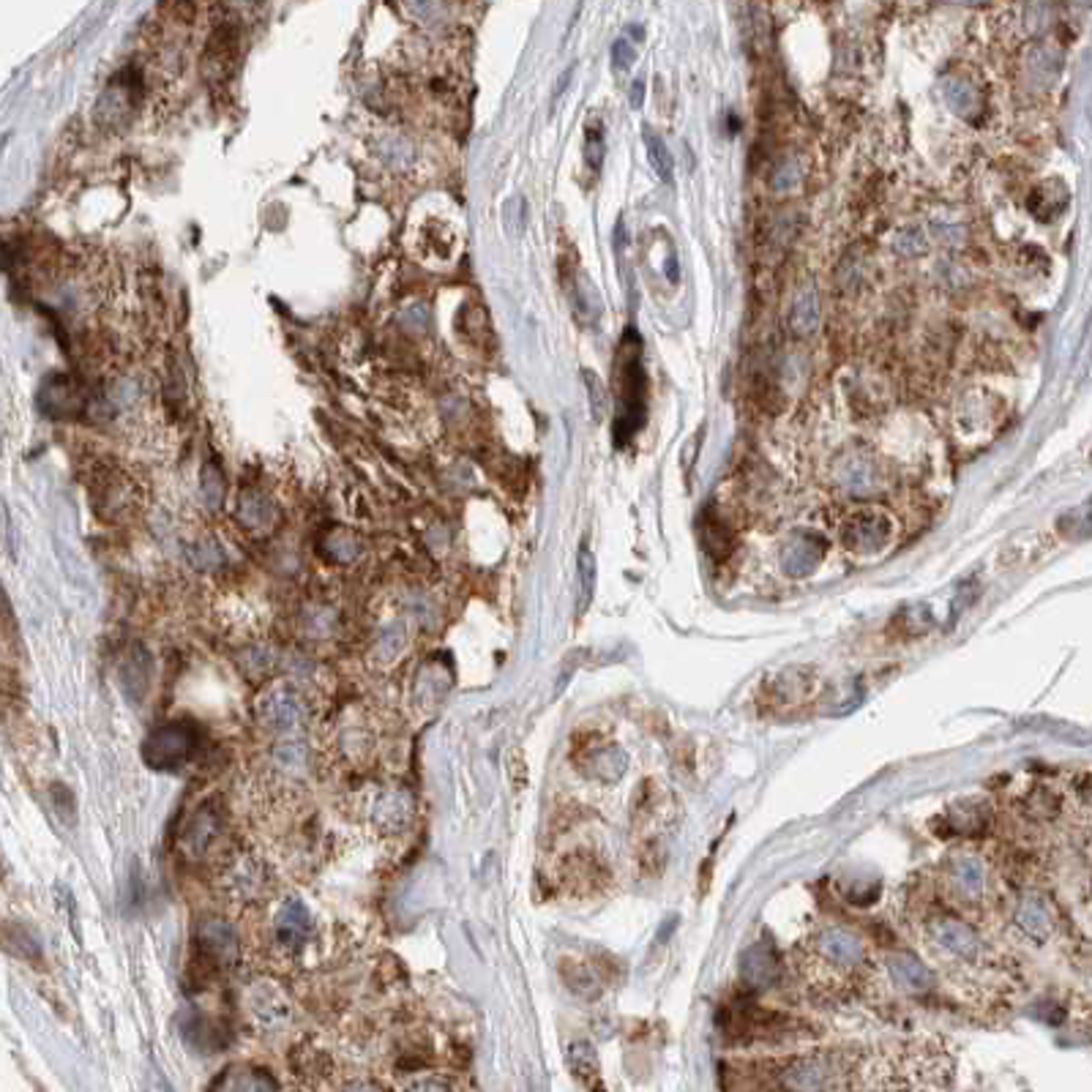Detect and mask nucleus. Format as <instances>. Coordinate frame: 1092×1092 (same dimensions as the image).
<instances>
[{
    "mask_svg": "<svg viewBox=\"0 0 1092 1092\" xmlns=\"http://www.w3.org/2000/svg\"><path fill=\"white\" fill-rule=\"evenodd\" d=\"M617 399L620 413L614 421V446H625L634 438V432L644 421V374H642V350L634 333H625L620 344V361H617Z\"/></svg>",
    "mask_w": 1092,
    "mask_h": 1092,
    "instance_id": "nucleus-1",
    "label": "nucleus"
},
{
    "mask_svg": "<svg viewBox=\"0 0 1092 1092\" xmlns=\"http://www.w3.org/2000/svg\"><path fill=\"white\" fill-rule=\"evenodd\" d=\"M806 959L819 970V976L847 978L860 973L868 962V947L852 928L825 926L806 942ZM811 967V970H814Z\"/></svg>",
    "mask_w": 1092,
    "mask_h": 1092,
    "instance_id": "nucleus-2",
    "label": "nucleus"
},
{
    "mask_svg": "<svg viewBox=\"0 0 1092 1092\" xmlns=\"http://www.w3.org/2000/svg\"><path fill=\"white\" fill-rule=\"evenodd\" d=\"M847 1076V1063L836 1052H809L773 1068L779 1092H836Z\"/></svg>",
    "mask_w": 1092,
    "mask_h": 1092,
    "instance_id": "nucleus-3",
    "label": "nucleus"
},
{
    "mask_svg": "<svg viewBox=\"0 0 1092 1092\" xmlns=\"http://www.w3.org/2000/svg\"><path fill=\"white\" fill-rule=\"evenodd\" d=\"M926 936L939 953L950 956L959 965L984 967L989 962V945L962 917L931 915L926 920Z\"/></svg>",
    "mask_w": 1092,
    "mask_h": 1092,
    "instance_id": "nucleus-4",
    "label": "nucleus"
},
{
    "mask_svg": "<svg viewBox=\"0 0 1092 1092\" xmlns=\"http://www.w3.org/2000/svg\"><path fill=\"white\" fill-rule=\"evenodd\" d=\"M197 743H200V738L189 724H165V727H159L146 738L143 760L154 771H181L186 762L195 757Z\"/></svg>",
    "mask_w": 1092,
    "mask_h": 1092,
    "instance_id": "nucleus-5",
    "label": "nucleus"
},
{
    "mask_svg": "<svg viewBox=\"0 0 1092 1092\" xmlns=\"http://www.w3.org/2000/svg\"><path fill=\"white\" fill-rule=\"evenodd\" d=\"M893 538V519L882 508H858L841 522L839 541L855 555H877Z\"/></svg>",
    "mask_w": 1092,
    "mask_h": 1092,
    "instance_id": "nucleus-6",
    "label": "nucleus"
},
{
    "mask_svg": "<svg viewBox=\"0 0 1092 1092\" xmlns=\"http://www.w3.org/2000/svg\"><path fill=\"white\" fill-rule=\"evenodd\" d=\"M306 703H303L301 692L295 686H287V682H279V686H271L268 692L260 697L257 703V719L263 724L265 730L271 732H295L301 730L306 724Z\"/></svg>",
    "mask_w": 1092,
    "mask_h": 1092,
    "instance_id": "nucleus-7",
    "label": "nucleus"
},
{
    "mask_svg": "<svg viewBox=\"0 0 1092 1092\" xmlns=\"http://www.w3.org/2000/svg\"><path fill=\"white\" fill-rule=\"evenodd\" d=\"M945 877L947 885L953 887V893L962 901H970V904L984 901L986 890H989V877H986L984 860L978 855H970V852L950 855L945 866Z\"/></svg>",
    "mask_w": 1092,
    "mask_h": 1092,
    "instance_id": "nucleus-8",
    "label": "nucleus"
},
{
    "mask_svg": "<svg viewBox=\"0 0 1092 1092\" xmlns=\"http://www.w3.org/2000/svg\"><path fill=\"white\" fill-rule=\"evenodd\" d=\"M1014 923L1022 928L1024 934L1030 936L1033 942H1038V945L1049 942V936L1054 934L1052 907H1049V901H1046L1041 893H1033V890H1030V893H1022V896L1016 898Z\"/></svg>",
    "mask_w": 1092,
    "mask_h": 1092,
    "instance_id": "nucleus-9",
    "label": "nucleus"
},
{
    "mask_svg": "<svg viewBox=\"0 0 1092 1092\" xmlns=\"http://www.w3.org/2000/svg\"><path fill=\"white\" fill-rule=\"evenodd\" d=\"M246 1008L252 1014L254 1024L263 1030H276L290 1019V1005L276 986L257 984L246 995Z\"/></svg>",
    "mask_w": 1092,
    "mask_h": 1092,
    "instance_id": "nucleus-10",
    "label": "nucleus"
},
{
    "mask_svg": "<svg viewBox=\"0 0 1092 1092\" xmlns=\"http://www.w3.org/2000/svg\"><path fill=\"white\" fill-rule=\"evenodd\" d=\"M825 555V544L814 533H795L792 541L779 555V566L784 574L806 576L819 566V560Z\"/></svg>",
    "mask_w": 1092,
    "mask_h": 1092,
    "instance_id": "nucleus-11",
    "label": "nucleus"
},
{
    "mask_svg": "<svg viewBox=\"0 0 1092 1092\" xmlns=\"http://www.w3.org/2000/svg\"><path fill=\"white\" fill-rule=\"evenodd\" d=\"M413 811H416V800L407 790H388L374 800L371 819L382 833H399L410 825Z\"/></svg>",
    "mask_w": 1092,
    "mask_h": 1092,
    "instance_id": "nucleus-12",
    "label": "nucleus"
},
{
    "mask_svg": "<svg viewBox=\"0 0 1092 1092\" xmlns=\"http://www.w3.org/2000/svg\"><path fill=\"white\" fill-rule=\"evenodd\" d=\"M216 836H219V817H216L214 806L205 803L195 811V817L186 822L184 833H181V849L189 858H203Z\"/></svg>",
    "mask_w": 1092,
    "mask_h": 1092,
    "instance_id": "nucleus-13",
    "label": "nucleus"
},
{
    "mask_svg": "<svg viewBox=\"0 0 1092 1092\" xmlns=\"http://www.w3.org/2000/svg\"><path fill=\"white\" fill-rule=\"evenodd\" d=\"M273 931H276V942H279V945L301 947L303 942L309 939V931H312V917H309V909L303 907L298 898H287L282 907H279V915H276Z\"/></svg>",
    "mask_w": 1092,
    "mask_h": 1092,
    "instance_id": "nucleus-14",
    "label": "nucleus"
},
{
    "mask_svg": "<svg viewBox=\"0 0 1092 1092\" xmlns=\"http://www.w3.org/2000/svg\"><path fill=\"white\" fill-rule=\"evenodd\" d=\"M117 680L123 686V694H126L128 703H143L146 700L148 689H151V655L143 644H134L128 655L120 661V669H117Z\"/></svg>",
    "mask_w": 1092,
    "mask_h": 1092,
    "instance_id": "nucleus-15",
    "label": "nucleus"
},
{
    "mask_svg": "<svg viewBox=\"0 0 1092 1092\" xmlns=\"http://www.w3.org/2000/svg\"><path fill=\"white\" fill-rule=\"evenodd\" d=\"M887 970H890V976H893L898 989H904V992H909V995H928V992L934 989V976H931V970H928L917 956L904 953V950L896 956H890Z\"/></svg>",
    "mask_w": 1092,
    "mask_h": 1092,
    "instance_id": "nucleus-16",
    "label": "nucleus"
},
{
    "mask_svg": "<svg viewBox=\"0 0 1092 1092\" xmlns=\"http://www.w3.org/2000/svg\"><path fill=\"white\" fill-rule=\"evenodd\" d=\"M781 965L776 953L768 945H754L743 959V981L754 992H765L771 986L779 984Z\"/></svg>",
    "mask_w": 1092,
    "mask_h": 1092,
    "instance_id": "nucleus-17",
    "label": "nucleus"
},
{
    "mask_svg": "<svg viewBox=\"0 0 1092 1092\" xmlns=\"http://www.w3.org/2000/svg\"><path fill=\"white\" fill-rule=\"evenodd\" d=\"M568 1065H571V1073L582 1082V1087H587L590 1092H604L601 1068H598V1057H595L593 1046L585 1044V1041L571 1044V1049H568Z\"/></svg>",
    "mask_w": 1092,
    "mask_h": 1092,
    "instance_id": "nucleus-18",
    "label": "nucleus"
},
{
    "mask_svg": "<svg viewBox=\"0 0 1092 1092\" xmlns=\"http://www.w3.org/2000/svg\"><path fill=\"white\" fill-rule=\"evenodd\" d=\"M197 936H200V945L214 956L216 962H227L238 950V936H235L233 926L225 923V920H205Z\"/></svg>",
    "mask_w": 1092,
    "mask_h": 1092,
    "instance_id": "nucleus-19",
    "label": "nucleus"
},
{
    "mask_svg": "<svg viewBox=\"0 0 1092 1092\" xmlns=\"http://www.w3.org/2000/svg\"><path fill=\"white\" fill-rule=\"evenodd\" d=\"M1065 205H1068V189L1063 181H1044L1041 186H1035V192L1030 195V211L1041 222H1052L1054 216L1063 214Z\"/></svg>",
    "mask_w": 1092,
    "mask_h": 1092,
    "instance_id": "nucleus-20",
    "label": "nucleus"
},
{
    "mask_svg": "<svg viewBox=\"0 0 1092 1092\" xmlns=\"http://www.w3.org/2000/svg\"><path fill=\"white\" fill-rule=\"evenodd\" d=\"M227 887L235 898H252L263 887V868L252 858H238L227 871Z\"/></svg>",
    "mask_w": 1092,
    "mask_h": 1092,
    "instance_id": "nucleus-21",
    "label": "nucleus"
},
{
    "mask_svg": "<svg viewBox=\"0 0 1092 1092\" xmlns=\"http://www.w3.org/2000/svg\"><path fill=\"white\" fill-rule=\"evenodd\" d=\"M587 768H590V773H593L598 781H617L625 773V768H628V757H625V751L617 749V746H604V749H598L590 754Z\"/></svg>",
    "mask_w": 1092,
    "mask_h": 1092,
    "instance_id": "nucleus-22",
    "label": "nucleus"
},
{
    "mask_svg": "<svg viewBox=\"0 0 1092 1092\" xmlns=\"http://www.w3.org/2000/svg\"><path fill=\"white\" fill-rule=\"evenodd\" d=\"M817 325H819V298L814 290H806V293L798 295V301L792 303L790 328L792 333H798V336H809V333L817 331Z\"/></svg>",
    "mask_w": 1092,
    "mask_h": 1092,
    "instance_id": "nucleus-23",
    "label": "nucleus"
},
{
    "mask_svg": "<svg viewBox=\"0 0 1092 1092\" xmlns=\"http://www.w3.org/2000/svg\"><path fill=\"white\" fill-rule=\"evenodd\" d=\"M642 136H644V148H647V157H650V165H653L655 176L669 184L674 173V162H672V154H669V148H666V143L661 140V134H655L650 126H644Z\"/></svg>",
    "mask_w": 1092,
    "mask_h": 1092,
    "instance_id": "nucleus-24",
    "label": "nucleus"
},
{
    "mask_svg": "<svg viewBox=\"0 0 1092 1092\" xmlns=\"http://www.w3.org/2000/svg\"><path fill=\"white\" fill-rule=\"evenodd\" d=\"M276 768L287 776H301L306 771V746L301 741H284L273 749Z\"/></svg>",
    "mask_w": 1092,
    "mask_h": 1092,
    "instance_id": "nucleus-25",
    "label": "nucleus"
},
{
    "mask_svg": "<svg viewBox=\"0 0 1092 1092\" xmlns=\"http://www.w3.org/2000/svg\"><path fill=\"white\" fill-rule=\"evenodd\" d=\"M945 96L959 115H973L976 109H981V96H978V90L967 79H947Z\"/></svg>",
    "mask_w": 1092,
    "mask_h": 1092,
    "instance_id": "nucleus-26",
    "label": "nucleus"
},
{
    "mask_svg": "<svg viewBox=\"0 0 1092 1092\" xmlns=\"http://www.w3.org/2000/svg\"><path fill=\"white\" fill-rule=\"evenodd\" d=\"M576 566H579V612H585L587 604L593 601V590H595V557L593 552H590L587 541L579 546V560H576Z\"/></svg>",
    "mask_w": 1092,
    "mask_h": 1092,
    "instance_id": "nucleus-27",
    "label": "nucleus"
},
{
    "mask_svg": "<svg viewBox=\"0 0 1092 1092\" xmlns=\"http://www.w3.org/2000/svg\"><path fill=\"white\" fill-rule=\"evenodd\" d=\"M6 945H9L11 953H17L20 959H25V962H33V965H39V959H41L39 939L30 934L28 928L6 926Z\"/></svg>",
    "mask_w": 1092,
    "mask_h": 1092,
    "instance_id": "nucleus-28",
    "label": "nucleus"
},
{
    "mask_svg": "<svg viewBox=\"0 0 1092 1092\" xmlns=\"http://www.w3.org/2000/svg\"><path fill=\"white\" fill-rule=\"evenodd\" d=\"M896 252L901 257H920V254L926 252V235H923V230L917 225L904 227L896 235Z\"/></svg>",
    "mask_w": 1092,
    "mask_h": 1092,
    "instance_id": "nucleus-29",
    "label": "nucleus"
},
{
    "mask_svg": "<svg viewBox=\"0 0 1092 1092\" xmlns=\"http://www.w3.org/2000/svg\"><path fill=\"white\" fill-rule=\"evenodd\" d=\"M203 495L208 506H219V500H222V473L214 465L203 468Z\"/></svg>",
    "mask_w": 1092,
    "mask_h": 1092,
    "instance_id": "nucleus-30",
    "label": "nucleus"
},
{
    "mask_svg": "<svg viewBox=\"0 0 1092 1092\" xmlns=\"http://www.w3.org/2000/svg\"><path fill=\"white\" fill-rule=\"evenodd\" d=\"M241 517L249 527H263L268 525V517H271V506L263 503V500H246L241 506Z\"/></svg>",
    "mask_w": 1092,
    "mask_h": 1092,
    "instance_id": "nucleus-31",
    "label": "nucleus"
},
{
    "mask_svg": "<svg viewBox=\"0 0 1092 1092\" xmlns=\"http://www.w3.org/2000/svg\"><path fill=\"white\" fill-rule=\"evenodd\" d=\"M52 803H55V811H58V817L63 819V822H74L77 819V806H74V798H71V792L63 787V784H55L52 787Z\"/></svg>",
    "mask_w": 1092,
    "mask_h": 1092,
    "instance_id": "nucleus-32",
    "label": "nucleus"
},
{
    "mask_svg": "<svg viewBox=\"0 0 1092 1092\" xmlns=\"http://www.w3.org/2000/svg\"><path fill=\"white\" fill-rule=\"evenodd\" d=\"M235 1092H276V1082L265 1071L246 1073Z\"/></svg>",
    "mask_w": 1092,
    "mask_h": 1092,
    "instance_id": "nucleus-33",
    "label": "nucleus"
},
{
    "mask_svg": "<svg viewBox=\"0 0 1092 1092\" xmlns=\"http://www.w3.org/2000/svg\"><path fill=\"white\" fill-rule=\"evenodd\" d=\"M585 382H587V388H590V404H593V416H595V419H604V413H606L604 385H601V380L595 377L593 371H585Z\"/></svg>",
    "mask_w": 1092,
    "mask_h": 1092,
    "instance_id": "nucleus-34",
    "label": "nucleus"
},
{
    "mask_svg": "<svg viewBox=\"0 0 1092 1092\" xmlns=\"http://www.w3.org/2000/svg\"><path fill=\"white\" fill-rule=\"evenodd\" d=\"M931 230H934L936 238H942V244H962L967 238V230L965 225H959V222H939V219H934L931 222Z\"/></svg>",
    "mask_w": 1092,
    "mask_h": 1092,
    "instance_id": "nucleus-35",
    "label": "nucleus"
},
{
    "mask_svg": "<svg viewBox=\"0 0 1092 1092\" xmlns=\"http://www.w3.org/2000/svg\"><path fill=\"white\" fill-rule=\"evenodd\" d=\"M634 60H636V52L634 47L628 44L625 39H617L612 44V66L617 68V71H628V68L634 66Z\"/></svg>",
    "mask_w": 1092,
    "mask_h": 1092,
    "instance_id": "nucleus-36",
    "label": "nucleus"
},
{
    "mask_svg": "<svg viewBox=\"0 0 1092 1092\" xmlns=\"http://www.w3.org/2000/svg\"><path fill=\"white\" fill-rule=\"evenodd\" d=\"M601 159H604V140H601V131L598 128H590L587 131V162L593 170L601 167Z\"/></svg>",
    "mask_w": 1092,
    "mask_h": 1092,
    "instance_id": "nucleus-37",
    "label": "nucleus"
},
{
    "mask_svg": "<svg viewBox=\"0 0 1092 1092\" xmlns=\"http://www.w3.org/2000/svg\"><path fill=\"white\" fill-rule=\"evenodd\" d=\"M328 552H331L333 557H339V560H350V557L355 555V544H352L350 536L336 533V536L328 541Z\"/></svg>",
    "mask_w": 1092,
    "mask_h": 1092,
    "instance_id": "nucleus-38",
    "label": "nucleus"
},
{
    "mask_svg": "<svg viewBox=\"0 0 1092 1092\" xmlns=\"http://www.w3.org/2000/svg\"><path fill=\"white\" fill-rule=\"evenodd\" d=\"M792 184H795V167H792V162H781L776 176H773V189L787 192V189H792Z\"/></svg>",
    "mask_w": 1092,
    "mask_h": 1092,
    "instance_id": "nucleus-39",
    "label": "nucleus"
},
{
    "mask_svg": "<svg viewBox=\"0 0 1092 1092\" xmlns=\"http://www.w3.org/2000/svg\"><path fill=\"white\" fill-rule=\"evenodd\" d=\"M407 1092H451L449 1084L435 1082V1079H424V1082H416Z\"/></svg>",
    "mask_w": 1092,
    "mask_h": 1092,
    "instance_id": "nucleus-40",
    "label": "nucleus"
},
{
    "mask_svg": "<svg viewBox=\"0 0 1092 1092\" xmlns=\"http://www.w3.org/2000/svg\"><path fill=\"white\" fill-rule=\"evenodd\" d=\"M347 1092H385L380 1087V1084H374V1082H352L350 1087H347Z\"/></svg>",
    "mask_w": 1092,
    "mask_h": 1092,
    "instance_id": "nucleus-41",
    "label": "nucleus"
},
{
    "mask_svg": "<svg viewBox=\"0 0 1092 1092\" xmlns=\"http://www.w3.org/2000/svg\"><path fill=\"white\" fill-rule=\"evenodd\" d=\"M642 96H644V85L642 82H634V90H631V107L634 109L642 107Z\"/></svg>",
    "mask_w": 1092,
    "mask_h": 1092,
    "instance_id": "nucleus-42",
    "label": "nucleus"
},
{
    "mask_svg": "<svg viewBox=\"0 0 1092 1092\" xmlns=\"http://www.w3.org/2000/svg\"><path fill=\"white\" fill-rule=\"evenodd\" d=\"M666 276H669V282H677V257L674 254H669V260H666Z\"/></svg>",
    "mask_w": 1092,
    "mask_h": 1092,
    "instance_id": "nucleus-43",
    "label": "nucleus"
}]
</instances>
